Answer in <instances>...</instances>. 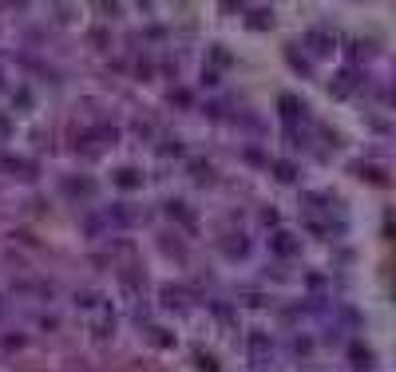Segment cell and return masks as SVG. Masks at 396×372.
Returning <instances> with one entry per match:
<instances>
[{"mask_svg": "<svg viewBox=\"0 0 396 372\" xmlns=\"http://www.w3.org/2000/svg\"><path fill=\"white\" fill-rule=\"evenodd\" d=\"M115 182H119L123 190H131V186H139V170H131V166H127V170H119V174H115Z\"/></svg>", "mask_w": 396, "mask_h": 372, "instance_id": "7a4b0ae2", "label": "cell"}, {"mask_svg": "<svg viewBox=\"0 0 396 372\" xmlns=\"http://www.w3.org/2000/svg\"><path fill=\"white\" fill-rule=\"evenodd\" d=\"M305 44L313 48V56H333L337 40H333V32H321V28H313V32H305Z\"/></svg>", "mask_w": 396, "mask_h": 372, "instance_id": "6da1fadb", "label": "cell"}, {"mask_svg": "<svg viewBox=\"0 0 396 372\" xmlns=\"http://www.w3.org/2000/svg\"><path fill=\"white\" fill-rule=\"evenodd\" d=\"M0 87H4V75H0Z\"/></svg>", "mask_w": 396, "mask_h": 372, "instance_id": "5b68a950", "label": "cell"}, {"mask_svg": "<svg viewBox=\"0 0 396 372\" xmlns=\"http://www.w3.org/2000/svg\"><path fill=\"white\" fill-rule=\"evenodd\" d=\"M277 253H293V238L290 234H277Z\"/></svg>", "mask_w": 396, "mask_h": 372, "instance_id": "3957f363", "label": "cell"}, {"mask_svg": "<svg viewBox=\"0 0 396 372\" xmlns=\"http://www.w3.org/2000/svg\"><path fill=\"white\" fill-rule=\"evenodd\" d=\"M4 131H8V123H4V119H0V135H4Z\"/></svg>", "mask_w": 396, "mask_h": 372, "instance_id": "277c9868", "label": "cell"}]
</instances>
